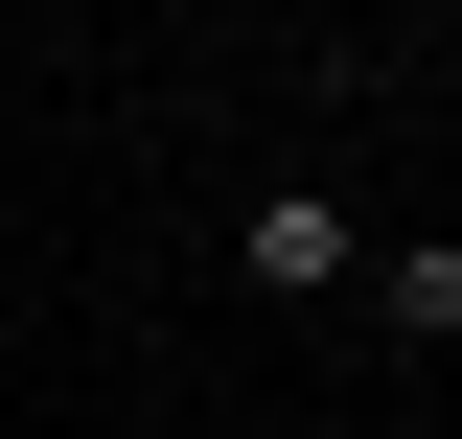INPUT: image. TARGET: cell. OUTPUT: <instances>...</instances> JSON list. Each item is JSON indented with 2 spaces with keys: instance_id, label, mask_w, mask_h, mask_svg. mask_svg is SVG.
<instances>
[{
  "instance_id": "cell-1",
  "label": "cell",
  "mask_w": 462,
  "mask_h": 439,
  "mask_svg": "<svg viewBox=\"0 0 462 439\" xmlns=\"http://www.w3.org/2000/svg\"><path fill=\"white\" fill-rule=\"evenodd\" d=\"M231 277H254V301H346V277H370L346 185H254V209H231Z\"/></svg>"
},
{
  "instance_id": "cell-2",
  "label": "cell",
  "mask_w": 462,
  "mask_h": 439,
  "mask_svg": "<svg viewBox=\"0 0 462 439\" xmlns=\"http://www.w3.org/2000/svg\"><path fill=\"white\" fill-rule=\"evenodd\" d=\"M346 301H370V324H393V347H462V255H439V231H393V255L346 277Z\"/></svg>"
}]
</instances>
